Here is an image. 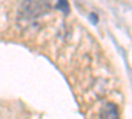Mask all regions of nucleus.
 Listing matches in <instances>:
<instances>
[{"label":"nucleus","instance_id":"nucleus-1","mask_svg":"<svg viewBox=\"0 0 132 119\" xmlns=\"http://www.w3.org/2000/svg\"><path fill=\"white\" fill-rule=\"evenodd\" d=\"M99 119H120L119 107L114 102H107L99 111Z\"/></svg>","mask_w":132,"mask_h":119},{"label":"nucleus","instance_id":"nucleus-2","mask_svg":"<svg viewBox=\"0 0 132 119\" xmlns=\"http://www.w3.org/2000/svg\"><path fill=\"white\" fill-rule=\"evenodd\" d=\"M56 8H61L62 11H63V8H65V12H66V13L69 12V4H68V2H58L57 5H56Z\"/></svg>","mask_w":132,"mask_h":119},{"label":"nucleus","instance_id":"nucleus-3","mask_svg":"<svg viewBox=\"0 0 132 119\" xmlns=\"http://www.w3.org/2000/svg\"><path fill=\"white\" fill-rule=\"evenodd\" d=\"M90 19H91V21H93L94 24H96V21H98V16H96V15L91 13V15H90Z\"/></svg>","mask_w":132,"mask_h":119}]
</instances>
